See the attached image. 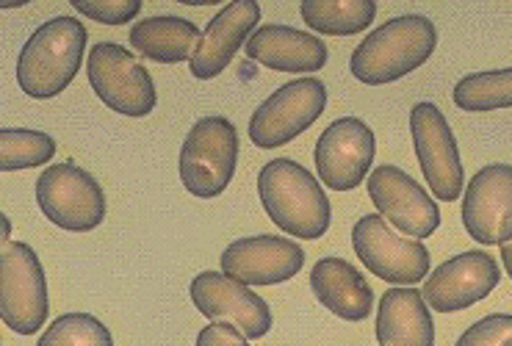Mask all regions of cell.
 Returning <instances> with one entry per match:
<instances>
[{
    "label": "cell",
    "mask_w": 512,
    "mask_h": 346,
    "mask_svg": "<svg viewBox=\"0 0 512 346\" xmlns=\"http://www.w3.org/2000/svg\"><path fill=\"white\" fill-rule=\"evenodd\" d=\"M258 197L266 216L283 233L302 241L322 239L333 222V208L322 180L291 158H274L258 172Z\"/></svg>",
    "instance_id": "obj_1"
},
{
    "label": "cell",
    "mask_w": 512,
    "mask_h": 346,
    "mask_svg": "<svg viewBox=\"0 0 512 346\" xmlns=\"http://www.w3.org/2000/svg\"><path fill=\"white\" fill-rule=\"evenodd\" d=\"M438 48V28L424 14H402L374 28L360 42L349 70L366 86H385L424 67Z\"/></svg>",
    "instance_id": "obj_2"
},
{
    "label": "cell",
    "mask_w": 512,
    "mask_h": 346,
    "mask_svg": "<svg viewBox=\"0 0 512 346\" xmlns=\"http://www.w3.org/2000/svg\"><path fill=\"white\" fill-rule=\"evenodd\" d=\"M86 25L75 17H53L42 23L17 56V84L34 100L59 97L70 89L84 61Z\"/></svg>",
    "instance_id": "obj_3"
},
{
    "label": "cell",
    "mask_w": 512,
    "mask_h": 346,
    "mask_svg": "<svg viewBox=\"0 0 512 346\" xmlns=\"http://www.w3.org/2000/svg\"><path fill=\"white\" fill-rule=\"evenodd\" d=\"M239 164V133L227 117H203L191 125V131L180 147V183L183 189L200 197L214 200L225 194Z\"/></svg>",
    "instance_id": "obj_4"
},
{
    "label": "cell",
    "mask_w": 512,
    "mask_h": 346,
    "mask_svg": "<svg viewBox=\"0 0 512 346\" xmlns=\"http://www.w3.org/2000/svg\"><path fill=\"white\" fill-rule=\"evenodd\" d=\"M50 313L48 277L34 247L12 241L0 252V319L17 335H36Z\"/></svg>",
    "instance_id": "obj_5"
},
{
    "label": "cell",
    "mask_w": 512,
    "mask_h": 346,
    "mask_svg": "<svg viewBox=\"0 0 512 346\" xmlns=\"http://www.w3.org/2000/svg\"><path fill=\"white\" fill-rule=\"evenodd\" d=\"M36 205L48 222L70 233H92L106 219L103 186L72 161L50 164L36 178Z\"/></svg>",
    "instance_id": "obj_6"
},
{
    "label": "cell",
    "mask_w": 512,
    "mask_h": 346,
    "mask_svg": "<svg viewBox=\"0 0 512 346\" xmlns=\"http://www.w3.org/2000/svg\"><path fill=\"white\" fill-rule=\"evenodd\" d=\"M86 75L95 95L122 117H147L158 106L153 75L117 42H97L86 59Z\"/></svg>",
    "instance_id": "obj_7"
},
{
    "label": "cell",
    "mask_w": 512,
    "mask_h": 346,
    "mask_svg": "<svg viewBox=\"0 0 512 346\" xmlns=\"http://www.w3.org/2000/svg\"><path fill=\"white\" fill-rule=\"evenodd\" d=\"M352 247L371 275L391 286H418L432 269L424 241L396 233L380 214L360 216L358 225L352 227Z\"/></svg>",
    "instance_id": "obj_8"
},
{
    "label": "cell",
    "mask_w": 512,
    "mask_h": 346,
    "mask_svg": "<svg viewBox=\"0 0 512 346\" xmlns=\"http://www.w3.org/2000/svg\"><path fill=\"white\" fill-rule=\"evenodd\" d=\"M327 108V86L319 78H297L280 86L255 108L250 120V142L261 150H274L294 142L308 131Z\"/></svg>",
    "instance_id": "obj_9"
},
{
    "label": "cell",
    "mask_w": 512,
    "mask_h": 346,
    "mask_svg": "<svg viewBox=\"0 0 512 346\" xmlns=\"http://www.w3.org/2000/svg\"><path fill=\"white\" fill-rule=\"evenodd\" d=\"M410 133L416 144L418 167L424 172L427 186L441 203L460 200L465 189V172L457 150L452 125L435 103H416L410 111Z\"/></svg>",
    "instance_id": "obj_10"
},
{
    "label": "cell",
    "mask_w": 512,
    "mask_h": 346,
    "mask_svg": "<svg viewBox=\"0 0 512 346\" xmlns=\"http://www.w3.org/2000/svg\"><path fill=\"white\" fill-rule=\"evenodd\" d=\"M369 197L377 214L407 239L424 241L441 227V208L405 169L382 164L369 175Z\"/></svg>",
    "instance_id": "obj_11"
},
{
    "label": "cell",
    "mask_w": 512,
    "mask_h": 346,
    "mask_svg": "<svg viewBox=\"0 0 512 346\" xmlns=\"http://www.w3.org/2000/svg\"><path fill=\"white\" fill-rule=\"evenodd\" d=\"M374 156H377L374 131L358 117H341L333 125H327L313 150L319 180L333 191L358 189L369 178Z\"/></svg>",
    "instance_id": "obj_12"
},
{
    "label": "cell",
    "mask_w": 512,
    "mask_h": 346,
    "mask_svg": "<svg viewBox=\"0 0 512 346\" xmlns=\"http://www.w3.org/2000/svg\"><path fill=\"white\" fill-rule=\"evenodd\" d=\"M501 283L496 258L485 250H468L443 261L424 280V299L432 311L460 313L488 299Z\"/></svg>",
    "instance_id": "obj_13"
},
{
    "label": "cell",
    "mask_w": 512,
    "mask_h": 346,
    "mask_svg": "<svg viewBox=\"0 0 512 346\" xmlns=\"http://www.w3.org/2000/svg\"><path fill=\"white\" fill-rule=\"evenodd\" d=\"M189 294L194 308L203 313L205 319L233 324L250 341L263 338L272 330L274 319L266 299L258 297L250 286H244L241 280L225 275V272L197 275L191 280Z\"/></svg>",
    "instance_id": "obj_14"
},
{
    "label": "cell",
    "mask_w": 512,
    "mask_h": 346,
    "mask_svg": "<svg viewBox=\"0 0 512 346\" xmlns=\"http://www.w3.org/2000/svg\"><path fill=\"white\" fill-rule=\"evenodd\" d=\"M463 225L482 247L512 241V167L488 164L468 180L463 194Z\"/></svg>",
    "instance_id": "obj_15"
},
{
    "label": "cell",
    "mask_w": 512,
    "mask_h": 346,
    "mask_svg": "<svg viewBox=\"0 0 512 346\" xmlns=\"http://www.w3.org/2000/svg\"><path fill=\"white\" fill-rule=\"evenodd\" d=\"M219 266L244 286H280L302 272L305 250L283 236H247L227 244Z\"/></svg>",
    "instance_id": "obj_16"
},
{
    "label": "cell",
    "mask_w": 512,
    "mask_h": 346,
    "mask_svg": "<svg viewBox=\"0 0 512 346\" xmlns=\"http://www.w3.org/2000/svg\"><path fill=\"white\" fill-rule=\"evenodd\" d=\"M261 23V6L255 0H233L225 9L214 14V20L205 25L203 39L189 61L191 75L197 81H211L222 75Z\"/></svg>",
    "instance_id": "obj_17"
},
{
    "label": "cell",
    "mask_w": 512,
    "mask_h": 346,
    "mask_svg": "<svg viewBox=\"0 0 512 346\" xmlns=\"http://www.w3.org/2000/svg\"><path fill=\"white\" fill-rule=\"evenodd\" d=\"M244 50L247 59L274 72H319L330 59L319 36L291 25H261Z\"/></svg>",
    "instance_id": "obj_18"
},
{
    "label": "cell",
    "mask_w": 512,
    "mask_h": 346,
    "mask_svg": "<svg viewBox=\"0 0 512 346\" xmlns=\"http://www.w3.org/2000/svg\"><path fill=\"white\" fill-rule=\"evenodd\" d=\"M380 346H435V322L424 294L413 286L388 288L377 311Z\"/></svg>",
    "instance_id": "obj_19"
},
{
    "label": "cell",
    "mask_w": 512,
    "mask_h": 346,
    "mask_svg": "<svg viewBox=\"0 0 512 346\" xmlns=\"http://www.w3.org/2000/svg\"><path fill=\"white\" fill-rule=\"evenodd\" d=\"M310 288L324 308L344 322H363L374 311V291L358 266L344 258H322L310 272Z\"/></svg>",
    "instance_id": "obj_20"
},
{
    "label": "cell",
    "mask_w": 512,
    "mask_h": 346,
    "mask_svg": "<svg viewBox=\"0 0 512 346\" xmlns=\"http://www.w3.org/2000/svg\"><path fill=\"white\" fill-rule=\"evenodd\" d=\"M128 39L144 59L158 64H180V61H191L203 39V31L191 20L175 14H158L133 25Z\"/></svg>",
    "instance_id": "obj_21"
},
{
    "label": "cell",
    "mask_w": 512,
    "mask_h": 346,
    "mask_svg": "<svg viewBox=\"0 0 512 346\" xmlns=\"http://www.w3.org/2000/svg\"><path fill=\"white\" fill-rule=\"evenodd\" d=\"M299 14L310 31L324 36H355L377 17L374 0H302Z\"/></svg>",
    "instance_id": "obj_22"
},
{
    "label": "cell",
    "mask_w": 512,
    "mask_h": 346,
    "mask_svg": "<svg viewBox=\"0 0 512 346\" xmlns=\"http://www.w3.org/2000/svg\"><path fill=\"white\" fill-rule=\"evenodd\" d=\"M454 106L471 111V114H485V111H501L512 108V67L507 70L471 72L457 81L454 86Z\"/></svg>",
    "instance_id": "obj_23"
},
{
    "label": "cell",
    "mask_w": 512,
    "mask_h": 346,
    "mask_svg": "<svg viewBox=\"0 0 512 346\" xmlns=\"http://www.w3.org/2000/svg\"><path fill=\"white\" fill-rule=\"evenodd\" d=\"M56 156V139L50 133L28 131V128H3L0 131V169L45 167Z\"/></svg>",
    "instance_id": "obj_24"
},
{
    "label": "cell",
    "mask_w": 512,
    "mask_h": 346,
    "mask_svg": "<svg viewBox=\"0 0 512 346\" xmlns=\"http://www.w3.org/2000/svg\"><path fill=\"white\" fill-rule=\"evenodd\" d=\"M36 346H114V335L92 313H64L42 333Z\"/></svg>",
    "instance_id": "obj_25"
},
{
    "label": "cell",
    "mask_w": 512,
    "mask_h": 346,
    "mask_svg": "<svg viewBox=\"0 0 512 346\" xmlns=\"http://www.w3.org/2000/svg\"><path fill=\"white\" fill-rule=\"evenodd\" d=\"M72 9L100 25H125L139 17L142 0H72Z\"/></svg>",
    "instance_id": "obj_26"
},
{
    "label": "cell",
    "mask_w": 512,
    "mask_h": 346,
    "mask_svg": "<svg viewBox=\"0 0 512 346\" xmlns=\"http://www.w3.org/2000/svg\"><path fill=\"white\" fill-rule=\"evenodd\" d=\"M454 346H512V313H490L479 319Z\"/></svg>",
    "instance_id": "obj_27"
},
{
    "label": "cell",
    "mask_w": 512,
    "mask_h": 346,
    "mask_svg": "<svg viewBox=\"0 0 512 346\" xmlns=\"http://www.w3.org/2000/svg\"><path fill=\"white\" fill-rule=\"evenodd\" d=\"M197 346H250V338L239 333L233 324L211 322L197 335Z\"/></svg>",
    "instance_id": "obj_28"
},
{
    "label": "cell",
    "mask_w": 512,
    "mask_h": 346,
    "mask_svg": "<svg viewBox=\"0 0 512 346\" xmlns=\"http://www.w3.org/2000/svg\"><path fill=\"white\" fill-rule=\"evenodd\" d=\"M501 263H504V269H507V275L512 280V241L501 244Z\"/></svg>",
    "instance_id": "obj_29"
},
{
    "label": "cell",
    "mask_w": 512,
    "mask_h": 346,
    "mask_svg": "<svg viewBox=\"0 0 512 346\" xmlns=\"http://www.w3.org/2000/svg\"><path fill=\"white\" fill-rule=\"evenodd\" d=\"M0 233H3V247L12 244V241H9V236H12V222H9V216H0Z\"/></svg>",
    "instance_id": "obj_30"
}]
</instances>
